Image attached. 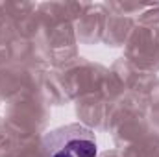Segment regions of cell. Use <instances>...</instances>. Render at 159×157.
Returning a JSON list of instances; mask_svg holds the SVG:
<instances>
[{
	"instance_id": "1",
	"label": "cell",
	"mask_w": 159,
	"mask_h": 157,
	"mask_svg": "<svg viewBox=\"0 0 159 157\" xmlns=\"http://www.w3.org/2000/svg\"><path fill=\"white\" fill-rule=\"evenodd\" d=\"M44 152L48 157H96L98 146L91 129L74 124L48 133Z\"/></svg>"
}]
</instances>
